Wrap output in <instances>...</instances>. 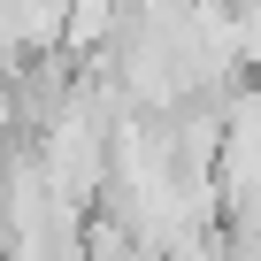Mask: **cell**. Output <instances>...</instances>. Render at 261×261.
I'll return each instance as SVG.
<instances>
[{
	"label": "cell",
	"instance_id": "cell-1",
	"mask_svg": "<svg viewBox=\"0 0 261 261\" xmlns=\"http://www.w3.org/2000/svg\"><path fill=\"white\" fill-rule=\"evenodd\" d=\"M123 39V8L115 0H62V31H54V46L62 54H100V46H115Z\"/></svg>",
	"mask_w": 261,
	"mask_h": 261
}]
</instances>
